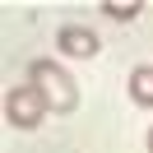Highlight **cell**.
I'll list each match as a JSON object with an SVG mask.
<instances>
[{
  "mask_svg": "<svg viewBox=\"0 0 153 153\" xmlns=\"http://www.w3.org/2000/svg\"><path fill=\"white\" fill-rule=\"evenodd\" d=\"M47 111H51L47 97H42L33 84H19V88H10V93H5V121H10L14 130H37Z\"/></svg>",
  "mask_w": 153,
  "mask_h": 153,
  "instance_id": "7a4b0ae2",
  "label": "cell"
},
{
  "mask_svg": "<svg viewBox=\"0 0 153 153\" xmlns=\"http://www.w3.org/2000/svg\"><path fill=\"white\" fill-rule=\"evenodd\" d=\"M149 153H153V130H149Z\"/></svg>",
  "mask_w": 153,
  "mask_h": 153,
  "instance_id": "8992f818",
  "label": "cell"
},
{
  "mask_svg": "<svg viewBox=\"0 0 153 153\" xmlns=\"http://www.w3.org/2000/svg\"><path fill=\"white\" fill-rule=\"evenodd\" d=\"M28 84L47 97V107H51L56 116H70V111L79 107V88H74V79H70L56 60H33V65H28Z\"/></svg>",
  "mask_w": 153,
  "mask_h": 153,
  "instance_id": "6da1fadb",
  "label": "cell"
},
{
  "mask_svg": "<svg viewBox=\"0 0 153 153\" xmlns=\"http://www.w3.org/2000/svg\"><path fill=\"white\" fill-rule=\"evenodd\" d=\"M130 97L139 107H153V65H134L130 70Z\"/></svg>",
  "mask_w": 153,
  "mask_h": 153,
  "instance_id": "277c9868",
  "label": "cell"
},
{
  "mask_svg": "<svg viewBox=\"0 0 153 153\" xmlns=\"http://www.w3.org/2000/svg\"><path fill=\"white\" fill-rule=\"evenodd\" d=\"M102 14H107V19H116V23H130L134 14H144V5H139V0H121V5H111V0H107Z\"/></svg>",
  "mask_w": 153,
  "mask_h": 153,
  "instance_id": "5b68a950",
  "label": "cell"
},
{
  "mask_svg": "<svg viewBox=\"0 0 153 153\" xmlns=\"http://www.w3.org/2000/svg\"><path fill=\"white\" fill-rule=\"evenodd\" d=\"M56 42H60V51L65 56H74V60H88V56H97V33L93 28H84V23H65V28L56 33Z\"/></svg>",
  "mask_w": 153,
  "mask_h": 153,
  "instance_id": "3957f363",
  "label": "cell"
}]
</instances>
